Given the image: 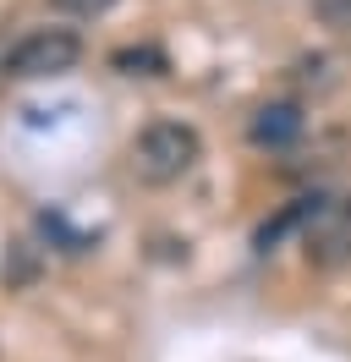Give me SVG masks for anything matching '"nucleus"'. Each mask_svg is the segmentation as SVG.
Here are the masks:
<instances>
[{"mask_svg":"<svg viewBox=\"0 0 351 362\" xmlns=\"http://www.w3.org/2000/svg\"><path fill=\"white\" fill-rule=\"evenodd\" d=\"M115 71H127V77H159L165 71V49H154V45L115 49Z\"/></svg>","mask_w":351,"mask_h":362,"instance_id":"nucleus-6","label":"nucleus"},{"mask_svg":"<svg viewBox=\"0 0 351 362\" xmlns=\"http://www.w3.org/2000/svg\"><path fill=\"white\" fill-rule=\"evenodd\" d=\"M318 209H324L318 198H297L291 209H280V214H275L269 226H258V252H269L275 242H280V236H291V230L313 226V220H318Z\"/></svg>","mask_w":351,"mask_h":362,"instance_id":"nucleus-5","label":"nucleus"},{"mask_svg":"<svg viewBox=\"0 0 351 362\" xmlns=\"http://www.w3.org/2000/svg\"><path fill=\"white\" fill-rule=\"evenodd\" d=\"M247 137L258 143V148H291L297 137H302V105H263L253 121H247Z\"/></svg>","mask_w":351,"mask_h":362,"instance_id":"nucleus-4","label":"nucleus"},{"mask_svg":"<svg viewBox=\"0 0 351 362\" xmlns=\"http://www.w3.org/2000/svg\"><path fill=\"white\" fill-rule=\"evenodd\" d=\"M302 247H307V258L324 264V269L346 264L351 258V198L346 204H324L318 209V220L302 230Z\"/></svg>","mask_w":351,"mask_h":362,"instance_id":"nucleus-3","label":"nucleus"},{"mask_svg":"<svg viewBox=\"0 0 351 362\" xmlns=\"http://www.w3.org/2000/svg\"><path fill=\"white\" fill-rule=\"evenodd\" d=\"M197 154H203V143L187 121H154L132 143V176L149 187H171L197 165Z\"/></svg>","mask_w":351,"mask_h":362,"instance_id":"nucleus-1","label":"nucleus"},{"mask_svg":"<svg viewBox=\"0 0 351 362\" xmlns=\"http://www.w3.org/2000/svg\"><path fill=\"white\" fill-rule=\"evenodd\" d=\"M55 11H66V17H99V11H110L115 0H50Z\"/></svg>","mask_w":351,"mask_h":362,"instance_id":"nucleus-7","label":"nucleus"},{"mask_svg":"<svg viewBox=\"0 0 351 362\" xmlns=\"http://www.w3.org/2000/svg\"><path fill=\"white\" fill-rule=\"evenodd\" d=\"M329 28H351V0H313Z\"/></svg>","mask_w":351,"mask_h":362,"instance_id":"nucleus-8","label":"nucleus"},{"mask_svg":"<svg viewBox=\"0 0 351 362\" xmlns=\"http://www.w3.org/2000/svg\"><path fill=\"white\" fill-rule=\"evenodd\" d=\"M77 61H83V39L77 33H66V28H33V33H22L17 45L6 49L0 71L28 83V77H61Z\"/></svg>","mask_w":351,"mask_h":362,"instance_id":"nucleus-2","label":"nucleus"}]
</instances>
